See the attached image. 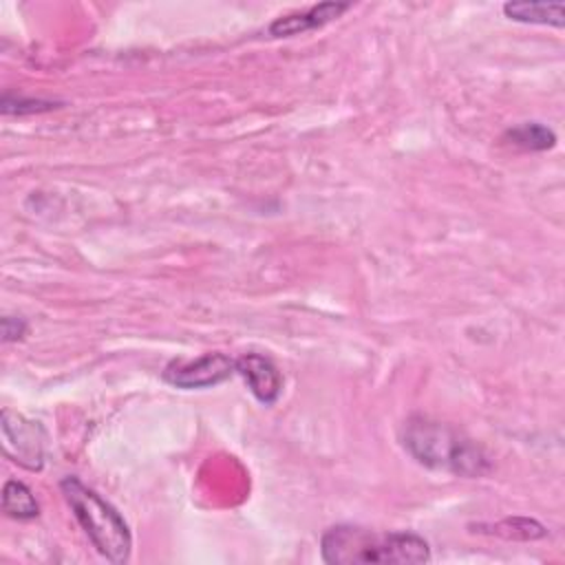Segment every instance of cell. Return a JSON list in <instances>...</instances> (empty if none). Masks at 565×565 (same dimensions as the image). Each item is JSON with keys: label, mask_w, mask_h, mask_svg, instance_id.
Here are the masks:
<instances>
[{"label": "cell", "mask_w": 565, "mask_h": 565, "mask_svg": "<svg viewBox=\"0 0 565 565\" xmlns=\"http://www.w3.org/2000/svg\"><path fill=\"white\" fill-rule=\"evenodd\" d=\"M320 554L331 565H413L430 561L428 543L413 532H375L340 523L320 539Z\"/></svg>", "instance_id": "1"}, {"label": "cell", "mask_w": 565, "mask_h": 565, "mask_svg": "<svg viewBox=\"0 0 565 565\" xmlns=\"http://www.w3.org/2000/svg\"><path fill=\"white\" fill-rule=\"evenodd\" d=\"M402 444L417 463L433 470L459 477H483L490 470V459L479 444L457 428L428 417H411L404 426Z\"/></svg>", "instance_id": "2"}, {"label": "cell", "mask_w": 565, "mask_h": 565, "mask_svg": "<svg viewBox=\"0 0 565 565\" xmlns=\"http://www.w3.org/2000/svg\"><path fill=\"white\" fill-rule=\"evenodd\" d=\"M60 490L95 550L110 563H126L132 550V534L117 508L71 475L60 481Z\"/></svg>", "instance_id": "3"}, {"label": "cell", "mask_w": 565, "mask_h": 565, "mask_svg": "<svg viewBox=\"0 0 565 565\" xmlns=\"http://www.w3.org/2000/svg\"><path fill=\"white\" fill-rule=\"evenodd\" d=\"M0 428H2L4 455L29 470H40L44 463L42 426L38 422L26 419L24 415H18L4 408L0 415Z\"/></svg>", "instance_id": "4"}, {"label": "cell", "mask_w": 565, "mask_h": 565, "mask_svg": "<svg viewBox=\"0 0 565 565\" xmlns=\"http://www.w3.org/2000/svg\"><path fill=\"white\" fill-rule=\"evenodd\" d=\"M236 373V360L230 355L214 351L205 353L196 360H172L163 369V380L177 388H210L225 382Z\"/></svg>", "instance_id": "5"}, {"label": "cell", "mask_w": 565, "mask_h": 565, "mask_svg": "<svg viewBox=\"0 0 565 565\" xmlns=\"http://www.w3.org/2000/svg\"><path fill=\"white\" fill-rule=\"evenodd\" d=\"M236 373L247 382L252 395L260 404L271 406L280 397L282 375L269 358L260 353H243L236 360Z\"/></svg>", "instance_id": "6"}, {"label": "cell", "mask_w": 565, "mask_h": 565, "mask_svg": "<svg viewBox=\"0 0 565 565\" xmlns=\"http://www.w3.org/2000/svg\"><path fill=\"white\" fill-rule=\"evenodd\" d=\"M349 9H351L349 2H320V4H313L307 11L276 18L269 24V35H274V38H291V35H298V33L313 31V29H320L327 22L340 18Z\"/></svg>", "instance_id": "7"}, {"label": "cell", "mask_w": 565, "mask_h": 565, "mask_svg": "<svg viewBox=\"0 0 565 565\" xmlns=\"http://www.w3.org/2000/svg\"><path fill=\"white\" fill-rule=\"evenodd\" d=\"M503 13L523 24H545V26H565V7L563 2H505Z\"/></svg>", "instance_id": "8"}, {"label": "cell", "mask_w": 565, "mask_h": 565, "mask_svg": "<svg viewBox=\"0 0 565 565\" xmlns=\"http://www.w3.org/2000/svg\"><path fill=\"white\" fill-rule=\"evenodd\" d=\"M2 510L18 521H29L40 514V505L31 492V488L18 479H9L2 486V497H0Z\"/></svg>", "instance_id": "9"}, {"label": "cell", "mask_w": 565, "mask_h": 565, "mask_svg": "<svg viewBox=\"0 0 565 565\" xmlns=\"http://www.w3.org/2000/svg\"><path fill=\"white\" fill-rule=\"evenodd\" d=\"M505 139L523 150H547L556 143L554 130L541 121H523L514 128H508Z\"/></svg>", "instance_id": "10"}, {"label": "cell", "mask_w": 565, "mask_h": 565, "mask_svg": "<svg viewBox=\"0 0 565 565\" xmlns=\"http://www.w3.org/2000/svg\"><path fill=\"white\" fill-rule=\"evenodd\" d=\"M51 108H57V102L11 97V95L2 97V113L4 115H33V113H46Z\"/></svg>", "instance_id": "11"}, {"label": "cell", "mask_w": 565, "mask_h": 565, "mask_svg": "<svg viewBox=\"0 0 565 565\" xmlns=\"http://www.w3.org/2000/svg\"><path fill=\"white\" fill-rule=\"evenodd\" d=\"M24 333H26V322L22 318H15V316L2 318V340L4 342L20 340Z\"/></svg>", "instance_id": "12"}]
</instances>
